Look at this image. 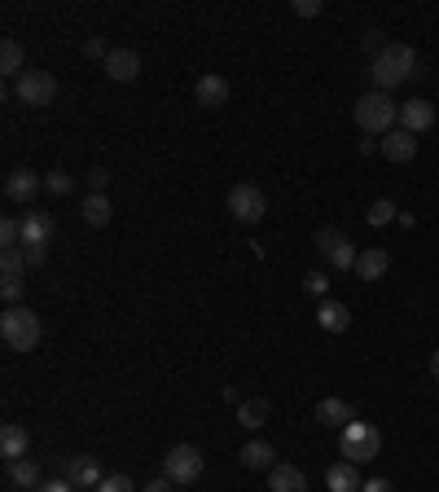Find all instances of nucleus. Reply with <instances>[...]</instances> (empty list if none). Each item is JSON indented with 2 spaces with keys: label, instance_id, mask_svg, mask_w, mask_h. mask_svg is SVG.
<instances>
[{
  "label": "nucleus",
  "instance_id": "nucleus-1",
  "mask_svg": "<svg viewBox=\"0 0 439 492\" xmlns=\"http://www.w3.org/2000/svg\"><path fill=\"white\" fill-rule=\"evenodd\" d=\"M369 75H373V88H378V93H391L395 84H404V79L417 75V53L409 49V45H383Z\"/></svg>",
  "mask_w": 439,
  "mask_h": 492
},
{
  "label": "nucleus",
  "instance_id": "nucleus-2",
  "mask_svg": "<svg viewBox=\"0 0 439 492\" xmlns=\"http://www.w3.org/2000/svg\"><path fill=\"white\" fill-rule=\"evenodd\" d=\"M352 115H356V123H361V132H369V137H387L391 128H395V119H400V106L391 101V93L369 88L365 97L352 106Z\"/></svg>",
  "mask_w": 439,
  "mask_h": 492
},
{
  "label": "nucleus",
  "instance_id": "nucleus-3",
  "mask_svg": "<svg viewBox=\"0 0 439 492\" xmlns=\"http://www.w3.org/2000/svg\"><path fill=\"white\" fill-rule=\"evenodd\" d=\"M40 334H45V325L40 317L31 313V308H5V317H0V339L5 347H14V352H36L40 347Z\"/></svg>",
  "mask_w": 439,
  "mask_h": 492
},
{
  "label": "nucleus",
  "instance_id": "nucleus-4",
  "mask_svg": "<svg viewBox=\"0 0 439 492\" xmlns=\"http://www.w3.org/2000/svg\"><path fill=\"white\" fill-rule=\"evenodd\" d=\"M163 479H171L176 488H189V484H198L202 479V470H207V457H202V448H194V444H171L168 457H163Z\"/></svg>",
  "mask_w": 439,
  "mask_h": 492
},
{
  "label": "nucleus",
  "instance_id": "nucleus-5",
  "mask_svg": "<svg viewBox=\"0 0 439 492\" xmlns=\"http://www.w3.org/2000/svg\"><path fill=\"white\" fill-rule=\"evenodd\" d=\"M378 448H383V436H378V426H369V422H347L339 436V453L347 462H373L378 457Z\"/></svg>",
  "mask_w": 439,
  "mask_h": 492
},
{
  "label": "nucleus",
  "instance_id": "nucleus-6",
  "mask_svg": "<svg viewBox=\"0 0 439 492\" xmlns=\"http://www.w3.org/2000/svg\"><path fill=\"white\" fill-rule=\"evenodd\" d=\"M229 211H233L238 224H260L269 216V198H264L260 185H233L229 190Z\"/></svg>",
  "mask_w": 439,
  "mask_h": 492
},
{
  "label": "nucleus",
  "instance_id": "nucleus-7",
  "mask_svg": "<svg viewBox=\"0 0 439 492\" xmlns=\"http://www.w3.org/2000/svg\"><path fill=\"white\" fill-rule=\"evenodd\" d=\"M312 242H317V251H321V255H325V260H330V264H334L339 272L356 269V255H361V251L347 242V233H339V229H317V238H312Z\"/></svg>",
  "mask_w": 439,
  "mask_h": 492
},
{
  "label": "nucleus",
  "instance_id": "nucleus-8",
  "mask_svg": "<svg viewBox=\"0 0 439 492\" xmlns=\"http://www.w3.org/2000/svg\"><path fill=\"white\" fill-rule=\"evenodd\" d=\"M14 93L23 106H53L57 97V79L49 71H23L18 75V84H14Z\"/></svg>",
  "mask_w": 439,
  "mask_h": 492
},
{
  "label": "nucleus",
  "instance_id": "nucleus-9",
  "mask_svg": "<svg viewBox=\"0 0 439 492\" xmlns=\"http://www.w3.org/2000/svg\"><path fill=\"white\" fill-rule=\"evenodd\" d=\"M400 128H404V132H413V137H422V132H426V128H435L439 123V106L435 101H426V97H413V101H404V106H400Z\"/></svg>",
  "mask_w": 439,
  "mask_h": 492
},
{
  "label": "nucleus",
  "instance_id": "nucleus-10",
  "mask_svg": "<svg viewBox=\"0 0 439 492\" xmlns=\"http://www.w3.org/2000/svg\"><path fill=\"white\" fill-rule=\"evenodd\" d=\"M66 479H71L79 492H88V488H97L101 479H106V470H101L97 457L79 453V457H71V462H66Z\"/></svg>",
  "mask_w": 439,
  "mask_h": 492
},
{
  "label": "nucleus",
  "instance_id": "nucleus-11",
  "mask_svg": "<svg viewBox=\"0 0 439 492\" xmlns=\"http://www.w3.org/2000/svg\"><path fill=\"white\" fill-rule=\"evenodd\" d=\"M40 190H45V180L31 172V168H18V172L5 176V198H9V202H31Z\"/></svg>",
  "mask_w": 439,
  "mask_h": 492
},
{
  "label": "nucleus",
  "instance_id": "nucleus-12",
  "mask_svg": "<svg viewBox=\"0 0 439 492\" xmlns=\"http://www.w3.org/2000/svg\"><path fill=\"white\" fill-rule=\"evenodd\" d=\"M101 71L110 75L115 84H132L137 75H141V57L132 49H110V57H106V67Z\"/></svg>",
  "mask_w": 439,
  "mask_h": 492
},
{
  "label": "nucleus",
  "instance_id": "nucleus-13",
  "mask_svg": "<svg viewBox=\"0 0 439 492\" xmlns=\"http://www.w3.org/2000/svg\"><path fill=\"white\" fill-rule=\"evenodd\" d=\"M387 269H391V255L383 246H365V251L356 255V277H361V282H383Z\"/></svg>",
  "mask_w": 439,
  "mask_h": 492
},
{
  "label": "nucleus",
  "instance_id": "nucleus-14",
  "mask_svg": "<svg viewBox=\"0 0 439 492\" xmlns=\"http://www.w3.org/2000/svg\"><path fill=\"white\" fill-rule=\"evenodd\" d=\"M53 216L49 211H26L23 216V246H49L53 242Z\"/></svg>",
  "mask_w": 439,
  "mask_h": 492
},
{
  "label": "nucleus",
  "instance_id": "nucleus-15",
  "mask_svg": "<svg viewBox=\"0 0 439 492\" xmlns=\"http://www.w3.org/2000/svg\"><path fill=\"white\" fill-rule=\"evenodd\" d=\"M378 146H383V154H387L391 163H409V159L417 154V137L413 132H404V128H391Z\"/></svg>",
  "mask_w": 439,
  "mask_h": 492
},
{
  "label": "nucleus",
  "instance_id": "nucleus-16",
  "mask_svg": "<svg viewBox=\"0 0 439 492\" xmlns=\"http://www.w3.org/2000/svg\"><path fill=\"white\" fill-rule=\"evenodd\" d=\"M325 488L330 492H361L365 488V479H361L356 462H334V466L325 470Z\"/></svg>",
  "mask_w": 439,
  "mask_h": 492
},
{
  "label": "nucleus",
  "instance_id": "nucleus-17",
  "mask_svg": "<svg viewBox=\"0 0 439 492\" xmlns=\"http://www.w3.org/2000/svg\"><path fill=\"white\" fill-rule=\"evenodd\" d=\"M194 97H198V106L220 110V106L229 101V79H224V75H202V79H198V88H194Z\"/></svg>",
  "mask_w": 439,
  "mask_h": 492
},
{
  "label": "nucleus",
  "instance_id": "nucleus-18",
  "mask_svg": "<svg viewBox=\"0 0 439 492\" xmlns=\"http://www.w3.org/2000/svg\"><path fill=\"white\" fill-rule=\"evenodd\" d=\"M269 492H308V479H303V470L291 466V462H277L269 470Z\"/></svg>",
  "mask_w": 439,
  "mask_h": 492
},
{
  "label": "nucleus",
  "instance_id": "nucleus-19",
  "mask_svg": "<svg viewBox=\"0 0 439 492\" xmlns=\"http://www.w3.org/2000/svg\"><path fill=\"white\" fill-rule=\"evenodd\" d=\"M277 453H272V444H264V440H246L242 448H238V462H242L246 470H272L277 462H272Z\"/></svg>",
  "mask_w": 439,
  "mask_h": 492
},
{
  "label": "nucleus",
  "instance_id": "nucleus-20",
  "mask_svg": "<svg viewBox=\"0 0 439 492\" xmlns=\"http://www.w3.org/2000/svg\"><path fill=\"white\" fill-rule=\"evenodd\" d=\"M356 418V409L347 405V400H339V395H325L317 405V422L321 426H347V422Z\"/></svg>",
  "mask_w": 439,
  "mask_h": 492
},
{
  "label": "nucleus",
  "instance_id": "nucleus-21",
  "mask_svg": "<svg viewBox=\"0 0 439 492\" xmlns=\"http://www.w3.org/2000/svg\"><path fill=\"white\" fill-rule=\"evenodd\" d=\"M317 325H321V330H330V334H342V330L352 325V313L342 308L339 299H321V308H317Z\"/></svg>",
  "mask_w": 439,
  "mask_h": 492
},
{
  "label": "nucleus",
  "instance_id": "nucleus-22",
  "mask_svg": "<svg viewBox=\"0 0 439 492\" xmlns=\"http://www.w3.org/2000/svg\"><path fill=\"white\" fill-rule=\"evenodd\" d=\"M26 426H18V422H5V431H0V453H5V462H18V457H26Z\"/></svg>",
  "mask_w": 439,
  "mask_h": 492
},
{
  "label": "nucleus",
  "instance_id": "nucleus-23",
  "mask_svg": "<svg viewBox=\"0 0 439 492\" xmlns=\"http://www.w3.org/2000/svg\"><path fill=\"white\" fill-rule=\"evenodd\" d=\"M269 418H272L269 400H242V405H238V426H246V431H260Z\"/></svg>",
  "mask_w": 439,
  "mask_h": 492
},
{
  "label": "nucleus",
  "instance_id": "nucleus-24",
  "mask_svg": "<svg viewBox=\"0 0 439 492\" xmlns=\"http://www.w3.org/2000/svg\"><path fill=\"white\" fill-rule=\"evenodd\" d=\"M9 466V484L14 488H26V492H36L40 488V466L31 462V457H18V462H5Z\"/></svg>",
  "mask_w": 439,
  "mask_h": 492
},
{
  "label": "nucleus",
  "instance_id": "nucleus-25",
  "mask_svg": "<svg viewBox=\"0 0 439 492\" xmlns=\"http://www.w3.org/2000/svg\"><path fill=\"white\" fill-rule=\"evenodd\" d=\"M79 211H84V220L93 224V229H101V224H110V216H115V207H110V198H106V194H88V198H84V207H79Z\"/></svg>",
  "mask_w": 439,
  "mask_h": 492
},
{
  "label": "nucleus",
  "instance_id": "nucleus-26",
  "mask_svg": "<svg viewBox=\"0 0 439 492\" xmlns=\"http://www.w3.org/2000/svg\"><path fill=\"white\" fill-rule=\"evenodd\" d=\"M0 71L14 75V79L26 71V53H23V45H18V40H5V45H0Z\"/></svg>",
  "mask_w": 439,
  "mask_h": 492
},
{
  "label": "nucleus",
  "instance_id": "nucleus-27",
  "mask_svg": "<svg viewBox=\"0 0 439 492\" xmlns=\"http://www.w3.org/2000/svg\"><path fill=\"white\" fill-rule=\"evenodd\" d=\"M23 264H26L23 246H5V251H0V272H5V277H23Z\"/></svg>",
  "mask_w": 439,
  "mask_h": 492
},
{
  "label": "nucleus",
  "instance_id": "nucleus-28",
  "mask_svg": "<svg viewBox=\"0 0 439 492\" xmlns=\"http://www.w3.org/2000/svg\"><path fill=\"white\" fill-rule=\"evenodd\" d=\"M391 220H395V202H391V198H378V202L369 207V224L378 229V224H391Z\"/></svg>",
  "mask_w": 439,
  "mask_h": 492
},
{
  "label": "nucleus",
  "instance_id": "nucleus-29",
  "mask_svg": "<svg viewBox=\"0 0 439 492\" xmlns=\"http://www.w3.org/2000/svg\"><path fill=\"white\" fill-rule=\"evenodd\" d=\"M45 190L49 194H57V198H66L75 190V176H66V172H49L45 176Z\"/></svg>",
  "mask_w": 439,
  "mask_h": 492
},
{
  "label": "nucleus",
  "instance_id": "nucleus-30",
  "mask_svg": "<svg viewBox=\"0 0 439 492\" xmlns=\"http://www.w3.org/2000/svg\"><path fill=\"white\" fill-rule=\"evenodd\" d=\"M0 242H5V246H23V220L5 216V220H0Z\"/></svg>",
  "mask_w": 439,
  "mask_h": 492
},
{
  "label": "nucleus",
  "instance_id": "nucleus-31",
  "mask_svg": "<svg viewBox=\"0 0 439 492\" xmlns=\"http://www.w3.org/2000/svg\"><path fill=\"white\" fill-rule=\"evenodd\" d=\"M303 291H308V295H317V299H325V295H330V277H325L321 269H312L308 277H303Z\"/></svg>",
  "mask_w": 439,
  "mask_h": 492
},
{
  "label": "nucleus",
  "instance_id": "nucleus-32",
  "mask_svg": "<svg viewBox=\"0 0 439 492\" xmlns=\"http://www.w3.org/2000/svg\"><path fill=\"white\" fill-rule=\"evenodd\" d=\"M0 295H5V303H9V308H18V303H23V277H5Z\"/></svg>",
  "mask_w": 439,
  "mask_h": 492
},
{
  "label": "nucleus",
  "instance_id": "nucleus-33",
  "mask_svg": "<svg viewBox=\"0 0 439 492\" xmlns=\"http://www.w3.org/2000/svg\"><path fill=\"white\" fill-rule=\"evenodd\" d=\"M93 492H137V488H132V479H128V475H106Z\"/></svg>",
  "mask_w": 439,
  "mask_h": 492
},
{
  "label": "nucleus",
  "instance_id": "nucleus-34",
  "mask_svg": "<svg viewBox=\"0 0 439 492\" xmlns=\"http://www.w3.org/2000/svg\"><path fill=\"white\" fill-rule=\"evenodd\" d=\"M84 53H88V57H93V62H101V67H106V57H110V49H106V40H88V45H84Z\"/></svg>",
  "mask_w": 439,
  "mask_h": 492
},
{
  "label": "nucleus",
  "instance_id": "nucleus-35",
  "mask_svg": "<svg viewBox=\"0 0 439 492\" xmlns=\"http://www.w3.org/2000/svg\"><path fill=\"white\" fill-rule=\"evenodd\" d=\"M291 9L299 14V18H317V14H321V0H294Z\"/></svg>",
  "mask_w": 439,
  "mask_h": 492
},
{
  "label": "nucleus",
  "instance_id": "nucleus-36",
  "mask_svg": "<svg viewBox=\"0 0 439 492\" xmlns=\"http://www.w3.org/2000/svg\"><path fill=\"white\" fill-rule=\"evenodd\" d=\"M88 185H93V194H106V185H110V172H106V168H93V172H88Z\"/></svg>",
  "mask_w": 439,
  "mask_h": 492
},
{
  "label": "nucleus",
  "instance_id": "nucleus-37",
  "mask_svg": "<svg viewBox=\"0 0 439 492\" xmlns=\"http://www.w3.org/2000/svg\"><path fill=\"white\" fill-rule=\"evenodd\" d=\"M23 255H26V264H45L49 260V246H23Z\"/></svg>",
  "mask_w": 439,
  "mask_h": 492
},
{
  "label": "nucleus",
  "instance_id": "nucleus-38",
  "mask_svg": "<svg viewBox=\"0 0 439 492\" xmlns=\"http://www.w3.org/2000/svg\"><path fill=\"white\" fill-rule=\"evenodd\" d=\"M36 492H79V488H75L71 479H49V484H40Z\"/></svg>",
  "mask_w": 439,
  "mask_h": 492
},
{
  "label": "nucleus",
  "instance_id": "nucleus-39",
  "mask_svg": "<svg viewBox=\"0 0 439 492\" xmlns=\"http://www.w3.org/2000/svg\"><path fill=\"white\" fill-rule=\"evenodd\" d=\"M361 492H395V488H391V479H365Z\"/></svg>",
  "mask_w": 439,
  "mask_h": 492
},
{
  "label": "nucleus",
  "instance_id": "nucleus-40",
  "mask_svg": "<svg viewBox=\"0 0 439 492\" xmlns=\"http://www.w3.org/2000/svg\"><path fill=\"white\" fill-rule=\"evenodd\" d=\"M171 488H176L171 479H149V484H146V488H141V492H171Z\"/></svg>",
  "mask_w": 439,
  "mask_h": 492
},
{
  "label": "nucleus",
  "instance_id": "nucleus-41",
  "mask_svg": "<svg viewBox=\"0 0 439 492\" xmlns=\"http://www.w3.org/2000/svg\"><path fill=\"white\" fill-rule=\"evenodd\" d=\"M431 378L439 383V352H431Z\"/></svg>",
  "mask_w": 439,
  "mask_h": 492
}]
</instances>
